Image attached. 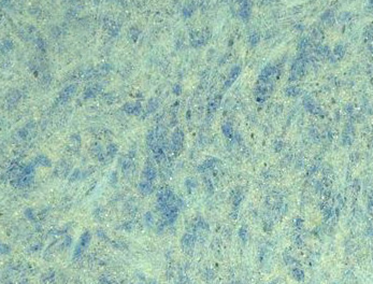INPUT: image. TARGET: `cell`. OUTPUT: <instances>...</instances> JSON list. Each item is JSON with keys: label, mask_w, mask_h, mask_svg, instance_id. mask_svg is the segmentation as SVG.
I'll use <instances>...</instances> for the list:
<instances>
[{"label": "cell", "mask_w": 373, "mask_h": 284, "mask_svg": "<svg viewBox=\"0 0 373 284\" xmlns=\"http://www.w3.org/2000/svg\"><path fill=\"white\" fill-rule=\"evenodd\" d=\"M76 92V84H70L67 87H65L61 91V93L59 94V101L60 102H66L67 100H69L72 97V95H74V93Z\"/></svg>", "instance_id": "obj_1"}, {"label": "cell", "mask_w": 373, "mask_h": 284, "mask_svg": "<svg viewBox=\"0 0 373 284\" xmlns=\"http://www.w3.org/2000/svg\"><path fill=\"white\" fill-rule=\"evenodd\" d=\"M183 132H181V130H176L175 132L173 133L172 136V139H171V147L174 150H178L181 147V145H182L183 143Z\"/></svg>", "instance_id": "obj_2"}, {"label": "cell", "mask_w": 373, "mask_h": 284, "mask_svg": "<svg viewBox=\"0 0 373 284\" xmlns=\"http://www.w3.org/2000/svg\"><path fill=\"white\" fill-rule=\"evenodd\" d=\"M123 110L125 111L126 113L128 114H139L140 112L142 111V107L140 103H126L124 107H123Z\"/></svg>", "instance_id": "obj_3"}, {"label": "cell", "mask_w": 373, "mask_h": 284, "mask_svg": "<svg viewBox=\"0 0 373 284\" xmlns=\"http://www.w3.org/2000/svg\"><path fill=\"white\" fill-rule=\"evenodd\" d=\"M240 71H241V68H240L239 66H234L233 68H232L231 71H230V73H229L228 79H227L226 83H225V87H226V88H228V87L231 85L234 81H236V79L238 77V76L240 74Z\"/></svg>", "instance_id": "obj_4"}, {"label": "cell", "mask_w": 373, "mask_h": 284, "mask_svg": "<svg viewBox=\"0 0 373 284\" xmlns=\"http://www.w3.org/2000/svg\"><path fill=\"white\" fill-rule=\"evenodd\" d=\"M239 14L243 19H248V15H249V3L248 2H243V3L241 4Z\"/></svg>", "instance_id": "obj_5"}, {"label": "cell", "mask_w": 373, "mask_h": 284, "mask_svg": "<svg viewBox=\"0 0 373 284\" xmlns=\"http://www.w3.org/2000/svg\"><path fill=\"white\" fill-rule=\"evenodd\" d=\"M144 177L149 181L153 180L155 177H156V170H155L152 166H147L146 168L144 169Z\"/></svg>", "instance_id": "obj_6"}, {"label": "cell", "mask_w": 373, "mask_h": 284, "mask_svg": "<svg viewBox=\"0 0 373 284\" xmlns=\"http://www.w3.org/2000/svg\"><path fill=\"white\" fill-rule=\"evenodd\" d=\"M132 167H134V162L130 158H125L124 159V162H123V172H129L130 170L132 169Z\"/></svg>", "instance_id": "obj_7"}, {"label": "cell", "mask_w": 373, "mask_h": 284, "mask_svg": "<svg viewBox=\"0 0 373 284\" xmlns=\"http://www.w3.org/2000/svg\"><path fill=\"white\" fill-rule=\"evenodd\" d=\"M223 132H224V135L226 136L227 138H232V135H233V130H232V127L231 125L228 123L224 124L223 125Z\"/></svg>", "instance_id": "obj_8"}, {"label": "cell", "mask_w": 373, "mask_h": 284, "mask_svg": "<svg viewBox=\"0 0 373 284\" xmlns=\"http://www.w3.org/2000/svg\"><path fill=\"white\" fill-rule=\"evenodd\" d=\"M140 191L143 194H149L152 192V185L150 182H141L140 183Z\"/></svg>", "instance_id": "obj_9"}, {"label": "cell", "mask_w": 373, "mask_h": 284, "mask_svg": "<svg viewBox=\"0 0 373 284\" xmlns=\"http://www.w3.org/2000/svg\"><path fill=\"white\" fill-rule=\"evenodd\" d=\"M98 86H94V87H89V88H87L85 91V93H84V96H85V98H89V97H94L95 95L98 93L99 91H100V88H97Z\"/></svg>", "instance_id": "obj_10"}, {"label": "cell", "mask_w": 373, "mask_h": 284, "mask_svg": "<svg viewBox=\"0 0 373 284\" xmlns=\"http://www.w3.org/2000/svg\"><path fill=\"white\" fill-rule=\"evenodd\" d=\"M36 162H37L39 165H42V166H47V167L51 166V161L47 156H43V155L38 156L37 158H36Z\"/></svg>", "instance_id": "obj_11"}, {"label": "cell", "mask_w": 373, "mask_h": 284, "mask_svg": "<svg viewBox=\"0 0 373 284\" xmlns=\"http://www.w3.org/2000/svg\"><path fill=\"white\" fill-rule=\"evenodd\" d=\"M116 152H117V145H115V144L108 145V147H106V154H108L109 156L112 157L113 155L116 154Z\"/></svg>", "instance_id": "obj_12"}, {"label": "cell", "mask_w": 373, "mask_h": 284, "mask_svg": "<svg viewBox=\"0 0 373 284\" xmlns=\"http://www.w3.org/2000/svg\"><path fill=\"white\" fill-rule=\"evenodd\" d=\"M157 108H158V102H157V100H156V99H152V100L149 102V108H147L149 113L153 112V111L156 110Z\"/></svg>", "instance_id": "obj_13"}, {"label": "cell", "mask_w": 373, "mask_h": 284, "mask_svg": "<svg viewBox=\"0 0 373 284\" xmlns=\"http://www.w3.org/2000/svg\"><path fill=\"white\" fill-rule=\"evenodd\" d=\"M219 99H220V98H215V99H213V101L210 103V106H209V112H213V111H215V109H216L217 107H218Z\"/></svg>", "instance_id": "obj_14"}, {"label": "cell", "mask_w": 373, "mask_h": 284, "mask_svg": "<svg viewBox=\"0 0 373 284\" xmlns=\"http://www.w3.org/2000/svg\"><path fill=\"white\" fill-rule=\"evenodd\" d=\"M12 47H13V43H12L10 40H4L3 42H2V51H4V52L10 51Z\"/></svg>", "instance_id": "obj_15"}, {"label": "cell", "mask_w": 373, "mask_h": 284, "mask_svg": "<svg viewBox=\"0 0 373 284\" xmlns=\"http://www.w3.org/2000/svg\"><path fill=\"white\" fill-rule=\"evenodd\" d=\"M249 41H251L252 44H256V43L259 41V36L257 33H254V35H252L251 39H249Z\"/></svg>", "instance_id": "obj_16"}, {"label": "cell", "mask_w": 373, "mask_h": 284, "mask_svg": "<svg viewBox=\"0 0 373 284\" xmlns=\"http://www.w3.org/2000/svg\"><path fill=\"white\" fill-rule=\"evenodd\" d=\"M134 30L137 31V35L135 36V39H137V38H138V35H139V32H140V31H139V29H137V28H134ZM131 33H132V35H135V33L132 32V30H131V29H130V33H129V35H131Z\"/></svg>", "instance_id": "obj_17"}, {"label": "cell", "mask_w": 373, "mask_h": 284, "mask_svg": "<svg viewBox=\"0 0 373 284\" xmlns=\"http://www.w3.org/2000/svg\"><path fill=\"white\" fill-rule=\"evenodd\" d=\"M174 93H176V94L180 93V86H179V85L174 86Z\"/></svg>", "instance_id": "obj_18"}]
</instances>
